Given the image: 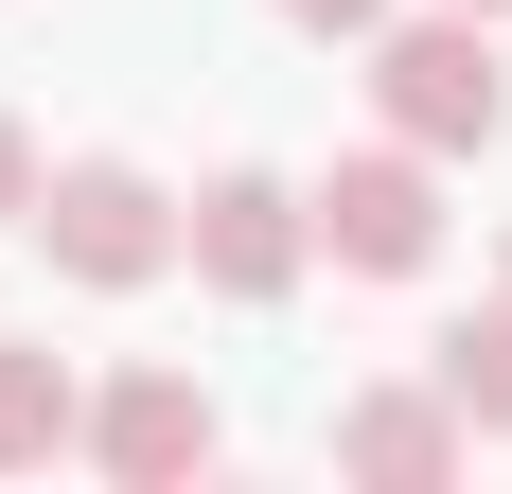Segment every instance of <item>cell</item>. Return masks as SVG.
<instances>
[{
  "label": "cell",
  "instance_id": "9",
  "mask_svg": "<svg viewBox=\"0 0 512 494\" xmlns=\"http://www.w3.org/2000/svg\"><path fill=\"white\" fill-rule=\"evenodd\" d=\"M265 18H283V36H354V53L389 36V0H265Z\"/></svg>",
  "mask_w": 512,
  "mask_h": 494
},
{
  "label": "cell",
  "instance_id": "11",
  "mask_svg": "<svg viewBox=\"0 0 512 494\" xmlns=\"http://www.w3.org/2000/svg\"><path fill=\"white\" fill-rule=\"evenodd\" d=\"M477 18H512V0H477Z\"/></svg>",
  "mask_w": 512,
  "mask_h": 494
},
{
  "label": "cell",
  "instance_id": "1",
  "mask_svg": "<svg viewBox=\"0 0 512 494\" xmlns=\"http://www.w3.org/2000/svg\"><path fill=\"white\" fill-rule=\"evenodd\" d=\"M371 106H389V142L477 159V142L512 124V53H495V18H477V0H442V18H389V36H371Z\"/></svg>",
  "mask_w": 512,
  "mask_h": 494
},
{
  "label": "cell",
  "instance_id": "2",
  "mask_svg": "<svg viewBox=\"0 0 512 494\" xmlns=\"http://www.w3.org/2000/svg\"><path fill=\"white\" fill-rule=\"evenodd\" d=\"M36 247H53V283L142 300L159 265L195 247V195H159L142 159H53V177H36Z\"/></svg>",
  "mask_w": 512,
  "mask_h": 494
},
{
  "label": "cell",
  "instance_id": "6",
  "mask_svg": "<svg viewBox=\"0 0 512 494\" xmlns=\"http://www.w3.org/2000/svg\"><path fill=\"white\" fill-rule=\"evenodd\" d=\"M460 459H477V424L442 406V371H424V389H354V406H336V477H371V494H442Z\"/></svg>",
  "mask_w": 512,
  "mask_h": 494
},
{
  "label": "cell",
  "instance_id": "10",
  "mask_svg": "<svg viewBox=\"0 0 512 494\" xmlns=\"http://www.w3.org/2000/svg\"><path fill=\"white\" fill-rule=\"evenodd\" d=\"M36 177H53V159L18 142V106H0V230H36Z\"/></svg>",
  "mask_w": 512,
  "mask_h": 494
},
{
  "label": "cell",
  "instance_id": "7",
  "mask_svg": "<svg viewBox=\"0 0 512 494\" xmlns=\"http://www.w3.org/2000/svg\"><path fill=\"white\" fill-rule=\"evenodd\" d=\"M36 459H89V371L71 353H0V477Z\"/></svg>",
  "mask_w": 512,
  "mask_h": 494
},
{
  "label": "cell",
  "instance_id": "8",
  "mask_svg": "<svg viewBox=\"0 0 512 494\" xmlns=\"http://www.w3.org/2000/svg\"><path fill=\"white\" fill-rule=\"evenodd\" d=\"M424 371H442V406H460L477 442H512V283L477 300V318H460V336H442V353H424Z\"/></svg>",
  "mask_w": 512,
  "mask_h": 494
},
{
  "label": "cell",
  "instance_id": "3",
  "mask_svg": "<svg viewBox=\"0 0 512 494\" xmlns=\"http://www.w3.org/2000/svg\"><path fill=\"white\" fill-rule=\"evenodd\" d=\"M301 212H318V247H336L354 283H424V265H442V159H424V142H371V159H336Z\"/></svg>",
  "mask_w": 512,
  "mask_h": 494
},
{
  "label": "cell",
  "instance_id": "5",
  "mask_svg": "<svg viewBox=\"0 0 512 494\" xmlns=\"http://www.w3.org/2000/svg\"><path fill=\"white\" fill-rule=\"evenodd\" d=\"M212 442H230V424H212V389H195V371H106V389H89V459H106L124 494L212 477Z\"/></svg>",
  "mask_w": 512,
  "mask_h": 494
},
{
  "label": "cell",
  "instance_id": "4",
  "mask_svg": "<svg viewBox=\"0 0 512 494\" xmlns=\"http://www.w3.org/2000/svg\"><path fill=\"white\" fill-rule=\"evenodd\" d=\"M177 265H195L212 300H283V283L318 265V212H301V177H248V159H230V177L195 195V247H177Z\"/></svg>",
  "mask_w": 512,
  "mask_h": 494
}]
</instances>
